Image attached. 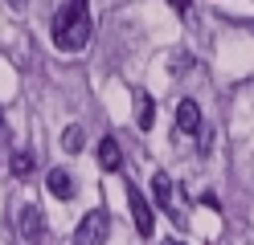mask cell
Segmentation results:
<instances>
[{"mask_svg": "<svg viewBox=\"0 0 254 245\" xmlns=\"http://www.w3.org/2000/svg\"><path fill=\"white\" fill-rule=\"evenodd\" d=\"M90 41V8L86 0H62V8L54 12V45L66 49V53H78Z\"/></svg>", "mask_w": 254, "mask_h": 245, "instance_id": "6da1fadb", "label": "cell"}, {"mask_svg": "<svg viewBox=\"0 0 254 245\" xmlns=\"http://www.w3.org/2000/svg\"><path fill=\"white\" fill-rule=\"evenodd\" d=\"M111 233V217H107V208H90L82 221H78L74 229V245H103Z\"/></svg>", "mask_w": 254, "mask_h": 245, "instance_id": "7a4b0ae2", "label": "cell"}, {"mask_svg": "<svg viewBox=\"0 0 254 245\" xmlns=\"http://www.w3.org/2000/svg\"><path fill=\"white\" fill-rule=\"evenodd\" d=\"M127 204H131V221H135V229H139V237H152V229H156L152 204H148V196L139 192L135 184H127Z\"/></svg>", "mask_w": 254, "mask_h": 245, "instance_id": "3957f363", "label": "cell"}, {"mask_svg": "<svg viewBox=\"0 0 254 245\" xmlns=\"http://www.w3.org/2000/svg\"><path fill=\"white\" fill-rule=\"evenodd\" d=\"M94 155H99V168L103 172H119L123 168V151H119V143L115 139H99V147H94Z\"/></svg>", "mask_w": 254, "mask_h": 245, "instance_id": "277c9868", "label": "cell"}, {"mask_svg": "<svg viewBox=\"0 0 254 245\" xmlns=\"http://www.w3.org/2000/svg\"><path fill=\"white\" fill-rule=\"evenodd\" d=\"M41 233H45L41 208H37V204H25V208H21V237H25V241H37Z\"/></svg>", "mask_w": 254, "mask_h": 245, "instance_id": "5b68a950", "label": "cell"}, {"mask_svg": "<svg viewBox=\"0 0 254 245\" xmlns=\"http://www.w3.org/2000/svg\"><path fill=\"white\" fill-rule=\"evenodd\" d=\"M177 127L185 131V135H197L201 131V106L193 102V98H185V102L177 106Z\"/></svg>", "mask_w": 254, "mask_h": 245, "instance_id": "8992f818", "label": "cell"}, {"mask_svg": "<svg viewBox=\"0 0 254 245\" xmlns=\"http://www.w3.org/2000/svg\"><path fill=\"white\" fill-rule=\"evenodd\" d=\"M45 184H50V192L58 196V200H70V196L78 192V184H74V176H70V172H62V168H54V172H50V180H45Z\"/></svg>", "mask_w": 254, "mask_h": 245, "instance_id": "52a82bcc", "label": "cell"}, {"mask_svg": "<svg viewBox=\"0 0 254 245\" xmlns=\"http://www.w3.org/2000/svg\"><path fill=\"white\" fill-rule=\"evenodd\" d=\"M135 106H139V114H135L139 131H152V123H156V102H152V94H148V90H135Z\"/></svg>", "mask_w": 254, "mask_h": 245, "instance_id": "ba28073f", "label": "cell"}, {"mask_svg": "<svg viewBox=\"0 0 254 245\" xmlns=\"http://www.w3.org/2000/svg\"><path fill=\"white\" fill-rule=\"evenodd\" d=\"M152 192H156V204H160V208L172 204V180H168V172H156L152 176Z\"/></svg>", "mask_w": 254, "mask_h": 245, "instance_id": "9c48e42d", "label": "cell"}, {"mask_svg": "<svg viewBox=\"0 0 254 245\" xmlns=\"http://www.w3.org/2000/svg\"><path fill=\"white\" fill-rule=\"evenodd\" d=\"M82 139H86V131H82V127H66V131H62V147H66L70 155H74V151H82Z\"/></svg>", "mask_w": 254, "mask_h": 245, "instance_id": "30bf717a", "label": "cell"}, {"mask_svg": "<svg viewBox=\"0 0 254 245\" xmlns=\"http://www.w3.org/2000/svg\"><path fill=\"white\" fill-rule=\"evenodd\" d=\"M8 168H12V176H29V172H33V151H17Z\"/></svg>", "mask_w": 254, "mask_h": 245, "instance_id": "8fae6325", "label": "cell"}, {"mask_svg": "<svg viewBox=\"0 0 254 245\" xmlns=\"http://www.w3.org/2000/svg\"><path fill=\"white\" fill-rule=\"evenodd\" d=\"M168 4H172V8H177L181 16H189V8H193V0H168Z\"/></svg>", "mask_w": 254, "mask_h": 245, "instance_id": "7c38bea8", "label": "cell"}, {"mask_svg": "<svg viewBox=\"0 0 254 245\" xmlns=\"http://www.w3.org/2000/svg\"><path fill=\"white\" fill-rule=\"evenodd\" d=\"M0 131H4V114H0Z\"/></svg>", "mask_w": 254, "mask_h": 245, "instance_id": "4fadbf2b", "label": "cell"}, {"mask_svg": "<svg viewBox=\"0 0 254 245\" xmlns=\"http://www.w3.org/2000/svg\"><path fill=\"white\" fill-rule=\"evenodd\" d=\"M12 4H25V0H12Z\"/></svg>", "mask_w": 254, "mask_h": 245, "instance_id": "5bb4252c", "label": "cell"}, {"mask_svg": "<svg viewBox=\"0 0 254 245\" xmlns=\"http://www.w3.org/2000/svg\"><path fill=\"white\" fill-rule=\"evenodd\" d=\"M172 245H181V241H172Z\"/></svg>", "mask_w": 254, "mask_h": 245, "instance_id": "9a60e30c", "label": "cell"}]
</instances>
